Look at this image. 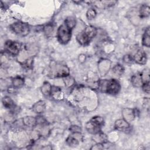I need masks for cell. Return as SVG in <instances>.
I'll return each instance as SVG.
<instances>
[{
  "label": "cell",
  "mask_w": 150,
  "mask_h": 150,
  "mask_svg": "<svg viewBox=\"0 0 150 150\" xmlns=\"http://www.w3.org/2000/svg\"><path fill=\"white\" fill-rule=\"evenodd\" d=\"M97 89L102 93L114 96L120 92L121 85L119 81L115 79L100 80L97 82Z\"/></svg>",
  "instance_id": "cell-1"
},
{
  "label": "cell",
  "mask_w": 150,
  "mask_h": 150,
  "mask_svg": "<svg viewBox=\"0 0 150 150\" xmlns=\"http://www.w3.org/2000/svg\"><path fill=\"white\" fill-rule=\"evenodd\" d=\"M97 30L96 27L89 25L76 35V40L82 46L88 45L96 36Z\"/></svg>",
  "instance_id": "cell-2"
},
{
  "label": "cell",
  "mask_w": 150,
  "mask_h": 150,
  "mask_svg": "<svg viewBox=\"0 0 150 150\" xmlns=\"http://www.w3.org/2000/svg\"><path fill=\"white\" fill-rule=\"evenodd\" d=\"M104 120L103 117L94 116L86 124V129L88 133L96 135L101 131V128L104 125Z\"/></svg>",
  "instance_id": "cell-3"
},
{
  "label": "cell",
  "mask_w": 150,
  "mask_h": 150,
  "mask_svg": "<svg viewBox=\"0 0 150 150\" xmlns=\"http://www.w3.org/2000/svg\"><path fill=\"white\" fill-rule=\"evenodd\" d=\"M71 31L64 23L60 25L57 30L56 36L58 41L62 45L67 44L71 39Z\"/></svg>",
  "instance_id": "cell-4"
},
{
  "label": "cell",
  "mask_w": 150,
  "mask_h": 150,
  "mask_svg": "<svg viewBox=\"0 0 150 150\" xmlns=\"http://www.w3.org/2000/svg\"><path fill=\"white\" fill-rule=\"evenodd\" d=\"M11 29L16 35L21 36H25L29 34L30 28L28 23L23 22H16L10 25Z\"/></svg>",
  "instance_id": "cell-5"
},
{
  "label": "cell",
  "mask_w": 150,
  "mask_h": 150,
  "mask_svg": "<svg viewBox=\"0 0 150 150\" xmlns=\"http://www.w3.org/2000/svg\"><path fill=\"white\" fill-rule=\"evenodd\" d=\"M22 49V44L17 41L8 40L5 42L4 50L10 55L17 56L19 54Z\"/></svg>",
  "instance_id": "cell-6"
},
{
  "label": "cell",
  "mask_w": 150,
  "mask_h": 150,
  "mask_svg": "<svg viewBox=\"0 0 150 150\" xmlns=\"http://www.w3.org/2000/svg\"><path fill=\"white\" fill-rule=\"evenodd\" d=\"M52 73L55 77H65L70 74L69 67L64 64H56L52 70Z\"/></svg>",
  "instance_id": "cell-7"
},
{
  "label": "cell",
  "mask_w": 150,
  "mask_h": 150,
  "mask_svg": "<svg viewBox=\"0 0 150 150\" xmlns=\"http://www.w3.org/2000/svg\"><path fill=\"white\" fill-rule=\"evenodd\" d=\"M83 140V136L81 132H71L66 139V144L71 147L77 146L80 141Z\"/></svg>",
  "instance_id": "cell-8"
},
{
  "label": "cell",
  "mask_w": 150,
  "mask_h": 150,
  "mask_svg": "<svg viewBox=\"0 0 150 150\" xmlns=\"http://www.w3.org/2000/svg\"><path fill=\"white\" fill-rule=\"evenodd\" d=\"M111 66V62L107 59H101L98 63L99 74L101 77L105 76L109 71Z\"/></svg>",
  "instance_id": "cell-9"
},
{
  "label": "cell",
  "mask_w": 150,
  "mask_h": 150,
  "mask_svg": "<svg viewBox=\"0 0 150 150\" xmlns=\"http://www.w3.org/2000/svg\"><path fill=\"white\" fill-rule=\"evenodd\" d=\"M132 57L134 62L141 65L145 64L147 61L146 53L142 49H138Z\"/></svg>",
  "instance_id": "cell-10"
},
{
  "label": "cell",
  "mask_w": 150,
  "mask_h": 150,
  "mask_svg": "<svg viewBox=\"0 0 150 150\" xmlns=\"http://www.w3.org/2000/svg\"><path fill=\"white\" fill-rule=\"evenodd\" d=\"M137 110L132 109L130 108H124L122 110L121 114L122 118L128 122H131L134 120L137 117Z\"/></svg>",
  "instance_id": "cell-11"
},
{
  "label": "cell",
  "mask_w": 150,
  "mask_h": 150,
  "mask_svg": "<svg viewBox=\"0 0 150 150\" xmlns=\"http://www.w3.org/2000/svg\"><path fill=\"white\" fill-rule=\"evenodd\" d=\"M114 127L117 131L121 132H127L128 131L130 128V124L123 118H121L118 119L115 121Z\"/></svg>",
  "instance_id": "cell-12"
},
{
  "label": "cell",
  "mask_w": 150,
  "mask_h": 150,
  "mask_svg": "<svg viewBox=\"0 0 150 150\" xmlns=\"http://www.w3.org/2000/svg\"><path fill=\"white\" fill-rule=\"evenodd\" d=\"M131 82L132 85L135 87H141L144 83L142 74L141 72H137L133 74L131 77Z\"/></svg>",
  "instance_id": "cell-13"
},
{
  "label": "cell",
  "mask_w": 150,
  "mask_h": 150,
  "mask_svg": "<svg viewBox=\"0 0 150 150\" xmlns=\"http://www.w3.org/2000/svg\"><path fill=\"white\" fill-rule=\"evenodd\" d=\"M32 110L35 113L42 114L46 110V103L43 100H39L32 105Z\"/></svg>",
  "instance_id": "cell-14"
},
{
  "label": "cell",
  "mask_w": 150,
  "mask_h": 150,
  "mask_svg": "<svg viewBox=\"0 0 150 150\" xmlns=\"http://www.w3.org/2000/svg\"><path fill=\"white\" fill-rule=\"evenodd\" d=\"M23 125L28 127H33L38 124L37 118L32 116H25L22 119Z\"/></svg>",
  "instance_id": "cell-15"
},
{
  "label": "cell",
  "mask_w": 150,
  "mask_h": 150,
  "mask_svg": "<svg viewBox=\"0 0 150 150\" xmlns=\"http://www.w3.org/2000/svg\"><path fill=\"white\" fill-rule=\"evenodd\" d=\"M52 89V86L48 81H45L40 87V91L42 94L46 97H51V92Z\"/></svg>",
  "instance_id": "cell-16"
},
{
  "label": "cell",
  "mask_w": 150,
  "mask_h": 150,
  "mask_svg": "<svg viewBox=\"0 0 150 150\" xmlns=\"http://www.w3.org/2000/svg\"><path fill=\"white\" fill-rule=\"evenodd\" d=\"M2 103L5 108L9 110L15 108V104L13 100L9 96H4L2 99Z\"/></svg>",
  "instance_id": "cell-17"
},
{
  "label": "cell",
  "mask_w": 150,
  "mask_h": 150,
  "mask_svg": "<svg viewBox=\"0 0 150 150\" xmlns=\"http://www.w3.org/2000/svg\"><path fill=\"white\" fill-rule=\"evenodd\" d=\"M150 14V8L149 5L143 4L139 9V16L141 18H148Z\"/></svg>",
  "instance_id": "cell-18"
},
{
  "label": "cell",
  "mask_w": 150,
  "mask_h": 150,
  "mask_svg": "<svg viewBox=\"0 0 150 150\" xmlns=\"http://www.w3.org/2000/svg\"><path fill=\"white\" fill-rule=\"evenodd\" d=\"M142 44L143 46L149 47L150 46V36H149V27L148 26L142 35Z\"/></svg>",
  "instance_id": "cell-19"
},
{
  "label": "cell",
  "mask_w": 150,
  "mask_h": 150,
  "mask_svg": "<svg viewBox=\"0 0 150 150\" xmlns=\"http://www.w3.org/2000/svg\"><path fill=\"white\" fill-rule=\"evenodd\" d=\"M62 90L60 88L56 87V86H52V92H51V97H52L55 100H61L63 96Z\"/></svg>",
  "instance_id": "cell-20"
},
{
  "label": "cell",
  "mask_w": 150,
  "mask_h": 150,
  "mask_svg": "<svg viewBox=\"0 0 150 150\" xmlns=\"http://www.w3.org/2000/svg\"><path fill=\"white\" fill-rule=\"evenodd\" d=\"M124 71H125L124 67L122 65L120 64H117L113 67L112 72L116 76H121L124 74Z\"/></svg>",
  "instance_id": "cell-21"
},
{
  "label": "cell",
  "mask_w": 150,
  "mask_h": 150,
  "mask_svg": "<svg viewBox=\"0 0 150 150\" xmlns=\"http://www.w3.org/2000/svg\"><path fill=\"white\" fill-rule=\"evenodd\" d=\"M12 84L15 88H20L24 84V79L21 77H15L12 80Z\"/></svg>",
  "instance_id": "cell-22"
},
{
  "label": "cell",
  "mask_w": 150,
  "mask_h": 150,
  "mask_svg": "<svg viewBox=\"0 0 150 150\" xmlns=\"http://www.w3.org/2000/svg\"><path fill=\"white\" fill-rule=\"evenodd\" d=\"M64 23L71 29H73L76 25V19L74 17L69 16V17L66 18Z\"/></svg>",
  "instance_id": "cell-23"
},
{
  "label": "cell",
  "mask_w": 150,
  "mask_h": 150,
  "mask_svg": "<svg viewBox=\"0 0 150 150\" xmlns=\"http://www.w3.org/2000/svg\"><path fill=\"white\" fill-rule=\"evenodd\" d=\"M97 15V12L95 9L91 8L88 9L86 12V17L88 20L94 19Z\"/></svg>",
  "instance_id": "cell-24"
},
{
  "label": "cell",
  "mask_w": 150,
  "mask_h": 150,
  "mask_svg": "<svg viewBox=\"0 0 150 150\" xmlns=\"http://www.w3.org/2000/svg\"><path fill=\"white\" fill-rule=\"evenodd\" d=\"M53 31V26L51 23L47 24L44 28H43V32L46 35H49L51 34Z\"/></svg>",
  "instance_id": "cell-25"
},
{
  "label": "cell",
  "mask_w": 150,
  "mask_h": 150,
  "mask_svg": "<svg viewBox=\"0 0 150 150\" xmlns=\"http://www.w3.org/2000/svg\"><path fill=\"white\" fill-rule=\"evenodd\" d=\"M99 2L101 3V5H102L103 6L108 8V7L114 6L117 2V1H100Z\"/></svg>",
  "instance_id": "cell-26"
},
{
  "label": "cell",
  "mask_w": 150,
  "mask_h": 150,
  "mask_svg": "<svg viewBox=\"0 0 150 150\" xmlns=\"http://www.w3.org/2000/svg\"><path fill=\"white\" fill-rule=\"evenodd\" d=\"M122 60L124 62H125L127 64H131L134 62L132 56L130 54H125Z\"/></svg>",
  "instance_id": "cell-27"
},
{
  "label": "cell",
  "mask_w": 150,
  "mask_h": 150,
  "mask_svg": "<svg viewBox=\"0 0 150 150\" xmlns=\"http://www.w3.org/2000/svg\"><path fill=\"white\" fill-rule=\"evenodd\" d=\"M64 81L65 84L68 86H71L73 84H74V79L70 76L64 77Z\"/></svg>",
  "instance_id": "cell-28"
},
{
  "label": "cell",
  "mask_w": 150,
  "mask_h": 150,
  "mask_svg": "<svg viewBox=\"0 0 150 150\" xmlns=\"http://www.w3.org/2000/svg\"><path fill=\"white\" fill-rule=\"evenodd\" d=\"M142 90L146 94H149V81H145L144 82V83L142 84V86H141Z\"/></svg>",
  "instance_id": "cell-29"
},
{
  "label": "cell",
  "mask_w": 150,
  "mask_h": 150,
  "mask_svg": "<svg viewBox=\"0 0 150 150\" xmlns=\"http://www.w3.org/2000/svg\"><path fill=\"white\" fill-rule=\"evenodd\" d=\"M69 130L71 132H81V128L77 125H71L69 128Z\"/></svg>",
  "instance_id": "cell-30"
},
{
  "label": "cell",
  "mask_w": 150,
  "mask_h": 150,
  "mask_svg": "<svg viewBox=\"0 0 150 150\" xmlns=\"http://www.w3.org/2000/svg\"><path fill=\"white\" fill-rule=\"evenodd\" d=\"M104 144L97 142L95 145H93L91 148L90 149H94V150H100V149H104Z\"/></svg>",
  "instance_id": "cell-31"
},
{
  "label": "cell",
  "mask_w": 150,
  "mask_h": 150,
  "mask_svg": "<svg viewBox=\"0 0 150 150\" xmlns=\"http://www.w3.org/2000/svg\"><path fill=\"white\" fill-rule=\"evenodd\" d=\"M16 89H17L16 88H15V87H13V86H11V87H8V93H9L12 94V93H15Z\"/></svg>",
  "instance_id": "cell-32"
}]
</instances>
